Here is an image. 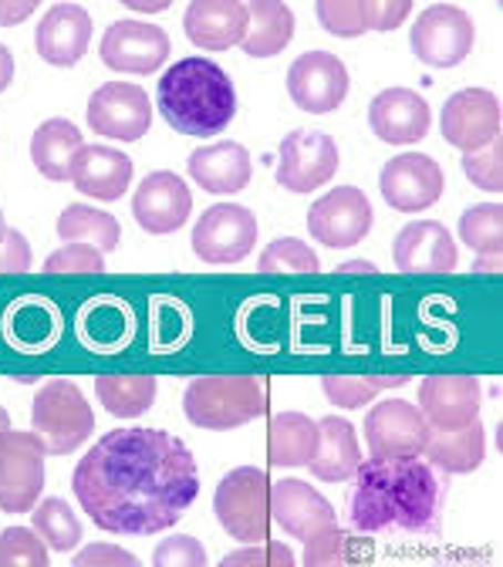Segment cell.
Returning a JSON list of instances; mask_svg holds the SVG:
<instances>
[{
  "mask_svg": "<svg viewBox=\"0 0 503 567\" xmlns=\"http://www.w3.org/2000/svg\"><path fill=\"white\" fill-rule=\"evenodd\" d=\"M358 463H362V446H358V436L351 430L348 419L338 415H325L318 422V450L315 460L308 463L311 473L325 483H345L355 476Z\"/></svg>",
  "mask_w": 503,
  "mask_h": 567,
  "instance_id": "cell-28",
  "label": "cell"
},
{
  "mask_svg": "<svg viewBox=\"0 0 503 567\" xmlns=\"http://www.w3.org/2000/svg\"><path fill=\"white\" fill-rule=\"evenodd\" d=\"M0 425H8V412L4 409H0Z\"/></svg>",
  "mask_w": 503,
  "mask_h": 567,
  "instance_id": "cell-53",
  "label": "cell"
},
{
  "mask_svg": "<svg viewBox=\"0 0 503 567\" xmlns=\"http://www.w3.org/2000/svg\"><path fill=\"white\" fill-rule=\"evenodd\" d=\"M473 38L470 14L453 4H429L409 31L412 54L429 68H456L470 54Z\"/></svg>",
  "mask_w": 503,
  "mask_h": 567,
  "instance_id": "cell-8",
  "label": "cell"
},
{
  "mask_svg": "<svg viewBox=\"0 0 503 567\" xmlns=\"http://www.w3.org/2000/svg\"><path fill=\"white\" fill-rule=\"evenodd\" d=\"M463 173L470 183L483 193H500L503 189V146L500 138L476 153H463Z\"/></svg>",
  "mask_w": 503,
  "mask_h": 567,
  "instance_id": "cell-41",
  "label": "cell"
},
{
  "mask_svg": "<svg viewBox=\"0 0 503 567\" xmlns=\"http://www.w3.org/2000/svg\"><path fill=\"white\" fill-rule=\"evenodd\" d=\"M132 308L119 298H95L79 315V331L92 351H122L132 341Z\"/></svg>",
  "mask_w": 503,
  "mask_h": 567,
  "instance_id": "cell-32",
  "label": "cell"
},
{
  "mask_svg": "<svg viewBox=\"0 0 503 567\" xmlns=\"http://www.w3.org/2000/svg\"><path fill=\"white\" fill-rule=\"evenodd\" d=\"M189 176L199 189L217 193V196H230L247 189L254 163L250 153L240 146V142H217V146H203L189 156Z\"/></svg>",
  "mask_w": 503,
  "mask_h": 567,
  "instance_id": "cell-26",
  "label": "cell"
},
{
  "mask_svg": "<svg viewBox=\"0 0 503 567\" xmlns=\"http://www.w3.org/2000/svg\"><path fill=\"white\" fill-rule=\"evenodd\" d=\"M372 557V544L358 540L355 534L341 530L338 524L318 530L305 540V564L308 567H335V564H366Z\"/></svg>",
  "mask_w": 503,
  "mask_h": 567,
  "instance_id": "cell-36",
  "label": "cell"
},
{
  "mask_svg": "<svg viewBox=\"0 0 503 567\" xmlns=\"http://www.w3.org/2000/svg\"><path fill=\"white\" fill-rule=\"evenodd\" d=\"M270 517L291 537L308 540L335 524V507L305 480H277L270 486Z\"/></svg>",
  "mask_w": 503,
  "mask_h": 567,
  "instance_id": "cell-21",
  "label": "cell"
},
{
  "mask_svg": "<svg viewBox=\"0 0 503 567\" xmlns=\"http://www.w3.org/2000/svg\"><path fill=\"white\" fill-rule=\"evenodd\" d=\"M267 409V392L257 375H199L183 392V412L196 430H237Z\"/></svg>",
  "mask_w": 503,
  "mask_h": 567,
  "instance_id": "cell-4",
  "label": "cell"
},
{
  "mask_svg": "<svg viewBox=\"0 0 503 567\" xmlns=\"http://www.w3.org/2000/svg\"><path fill=\"white\" fill-rule=\"evenodd\" d=\"M71 489L95 527L150 537L193 507L199 470L189 446L163 430H112L82 456Z\"/></svg>",
  "mask_w": 503,
  "mask_h": 567,
  "instance_id": "cell-1",
  "label": "cell"
},
{
  "mask_svg": "<svg viewBox=\"0 0 503 567\" xmlns=\"http://www.w3.org/2000/svg\"><path fill=\"white\" fill-rule=\"evenodd\" d=\"M250 11V24H247V38H244V51L250 58H274L280 54L295 38V14L287 4H277V0H254L247 4Z\"/></svg>",
  "mask_w": 503,
  "mask_h": 567,
  "instance_id": "cell-33",
  "label": "cell"
},
{
  "mask_svg": "<svg viewBox=\"0 0 503 567\" xmlns=\"http://www.w3.org/2000/svg\"><path fill=\"white\" fill-rule=\"evenodd\" d=\"M321 389L338 409H362L376 399V385L358 375H325Z\"/></svg>",
  "mask_w": 503,
  "mask_h": 567,
  "instance_id": "cell-43",
  "label": "cell"
},
{
  "mask_svg": "<svg viewBox=\"0 0 503 567\" xmlns=\"http://www.w3.org/2000/svg\"><path fill=\"white\" fill-rule=\"evenodd\" d=\"M382 196L399 213H419L443 196V169L433 156L406 153L386 163Z\"/></svg>",
  "mask_w": 503,
  "mask_h": 567,
  "instance_id": "cell-19",
  "label": "cell"
},
{
  "mask_svg": "<svg viewBox=\"0 0 503 567\" xmlns=\"http://www.w3.org/2000/svg\"><path fill=\"white\" fill-rule=\"evenodd\" d=\"M348 520L362 534H433L443 520V483L419 456L369 460L355 470Z\"/></svg>",
  "mask_w": 503,
  "mask_h": 567,
  "instance_id": "cell-2",
  "label": "cell"
},
{
  "mask_svg": "<svg viewBox=\"0 0 503 567\" xmlns=\"http://www.w3.org/2000/svg\"><path fill=\"white\" fill-rule=\"evenodd\" d=\"M99 402L119 415V419H135L150 412L156 402V379L153 375H99L95 379Z\"/></svg>",
  "mask_w": 503,
  "mask_h": 567,
  "instance_id": "cell-35",
  "label": "cell"
},
{
  "mask_svg": "<svg viewBox=\"0 0 503 567\" xmlns=\"http://www.w3.org/2000/svg\"><path fill=\"white\" fill-rule=\"evenodd\" d=\"M71 183L89 199H122L132 183V159L119 150L105 146H85L79 159L71 163Z\"/></svg>",
  "mask_w": 503,
  "mask_h": 567,
  "instance_id": "cell-27",
  "label": "cell"
},
{
  "mask_svg": "<svg viewBox=\"0 0 503 567\" xmlns=\"http://www.w3.org/2000/svg\"><path fill=\"white\" fill-rule=\"evenodd\" d=\"M429 122H433V112L412 89H386L369 105V125L389 146H412L425 138Z\"/></svg>",
  "mask_w": 503,
  "mask_h": 567,
  "instance_id": "cell-23",
  "label": "cell"
},
{
  "mask_svg": "<svg viewBox=\"0 0 503 567\" xmlns=\"http://www.w3.org/2000/svg\"><path fill=\"white\" fill-rule=\"evenodd\" d=\"M170 4H166V0H163V4H132V0H129V11H166Z\"/></svg>",
  "mask_w": 503,
  "mask_h": 567,
  "instance_id": "cell-52",
  "label": "cell"
},
{
  "mask_svg": "<svg viewBox=\"0 0 503 567\" xmlns=\"http://www.w3.org/2000/svg\"><path fill=\"white\" fill-rule=\"evenodd\" d=\"M338 173L335 138L318 128H295L280 142L277 183L291 193H315Z\"/></svg>",
  "mask_w": 503,
  "mask_h": 567,
  "instance_id": "cell-11",
  "label": "cell"
},
{
  "mask_svg": "<svg viewBox=\"0 0 503 567\" xmlns=\"http://www.w3.org/2000/svg\"><path fill=\"white\" fill-rule=\"evenodd\" d=\"M173 44L170 34L160 24L146 21H115L102 38V61L115 71H129V75H153L156 68L166 64Z\"/></svg>",
  "mask_w": 503,
  "mask_h": 567,
  "instance_id": "cell-17",
  "label": "cell"
},
{
  "mask_svg": "<svg viewBox=\"0 0 503 567\" xmlns=\"http://www.w3.org/2000/svg\"><path fill=\"white\" fill-rule=\"evenodd\" d=\"M348 68L331 51H308L287 68V95L311 115L335 112L348 99Z\"/></svg>",
  "mask_w": 503,
  "mask_h": 567,
  "instance_id": "cell-12",
  "label": "cell"
},
{
  "mask_svg": "<svg viewBox=\"0 0 503 567\" xmlns=\"http://www.w3.org/2000/svg\"><path fill=\"white\" fill-rule=\"evenodd\" d=\"M31 527L51 550H61V554L75 550L82 544V524L75 511H71V504L61 501V496H51V501H41L34 507Z\"/></svg>",
  "mask_w": 503,
  "mask_h": 567,
  "instance_id": "cell-37",
  "label": "cell"
},
{
  "mask_svg": "<svg viewBox=\"0 0 503 567\" xmlns=\"http://www.w3.org/2000/svg\"><path fill=\"white\" fill-rule=\"evenodd\" d=\"M429 433L433 430H429L419 405L402 399H386L366 415V443L376 460L422 456Z\"/></svg>",
  "mask_w": 503,
  "mask_h": 567,
  "instance_id": "cell-13",
  "label": "cell"
},
{
  "mask_svg": "<svg viewBox=\"0 0 503 567\" xmlns=\"http://www.w3.org/2000/svg\"><path fill=\"white\" fill-rule=\"evenodd\" d=\"M213 514L240 544H260L270 534V476L257 466L230 470L213 493Z\"/></svg>",
  "mask_w": 503,
  "mask_h": 567,
  "instance_id": "cell-6",
  "label": "cell"
},
{
  "mask_svg": "<svg viewBox=\"0 0 503 567\" xmlns=\"http://www.w3.org/2000/svg\"><path fill=\"white\" fill-rule=\"evenodd\" d=\"M206 547L196 537L176 534L166 537L156 550H153V564L156 567H206Z\"/></svg>",
  "mask_w": 503,
  "mask_h": 567,
  "instance_id": "cell-44",
  "label": "cell"
},
{
  "mask_svg": "<svg viewBox=\"0 0 503 567\" xmlns=\"http://www.w3.org/2000/svg\"><path fill=\"white\" fill-rule=\"evenodd\" d=\"M460 240L476 254H500L503 247V206L480 203L460 217Z\"/></svg>",
  "mask_w": 503,
  "mask_h": 567,
  "instance_id": "cell-38",
  "label": "cell"
},
{
  "mask_svg": "<svg viewBox=\"0 0 503 567\" xmlns=\"http://www.w3.org/2000/svg\"><path fill=\"white\" fill-rule=\"evenodd\" d=\"M318 267L321 264H318L315 250L295 237H280V240L267 244L257 260L260 274H318Z\"/></svg>",
  "mask_w": 503,
  "mask_h": 567,
  "instance_id": "cell-39",
  "label": "cell"
},
{
  "mask_svg": "<svg viewBox=\"0 0 503 567\" xmlns=\"http://www.w3.org/2000/svg\"><path fill=\"white\" fill-rule=\"evenodd\" d=\"M160 112L179 135L209 138L237 115V92L227 71L209 58H183L160 79Z\"/></svg>",
  "mask_w": 503,
  "mask_h": 567,
  "instance_id": "cell-3",
  "label": "cell"
},
{
  "mask_svg": "<svg viewBox=\"0 0 503 567\" xmlns=\"http://www.w3.org/2000/svg\"><path fill=\"white\" fill-rule=\"evenodd\" d=\"M483 389L473 375H429L419 385V412L425 415L429 430L453 433L466 422L480 419Z\"/></svg>",
  "mask_w": 503,
  "mask_h": 567,
  "instance_id": "cell-18",
  "label": "cell"
},
{
  "mask_svg": "<svg viewBox=\"0 0 503 567\" xmlns=\"http://www.w3.org/2000/svg\"><path fill=\"white\" fill-rule=\"evenodd\" d=\"M250 11L240 0H193L183 14L186 38L203 51H227L244 44Z\"/></svg>",
  "mask_w": 503,
  "mask_h": 567,
  "instance_id": "cell-22",
  "label": "cell"
},
{
  "mask_svg": "<svg viewBox=\"0 0 503 567\" xmlns=\"http://www.w3.org/2000/svg\"><path fill=\"white\" fill-rule=\"evenodd\" d=\"M75 567H85V564H129V567H138V560L122 550V547H112V544H89L82 554H75V560H71Z\"/></svg>",
  "mask_w": 503,
  "mask_h": 567,
  "instance_id": "cell-47",
  "label": "cell"
},
{
  "mask_svg": "<svg viewBox=\"0 0 503 567\" xmlns=\"http://www.w3.org/2000/svg\"><path fill=\"white\" fill-rule=\"evenodd\" d=\"M85 150L82 142V128L68 118H48L38 125L34 138H31V159L38 166V173L51 183H64L71 179V163L79 159V153Z\"/></svg>",
  "mask_w": 503,
  "mask_h": 567,
  "instance_id": "cell-29",
  "label": "cell"
},
{
  "mask_svg": "<svg viewBox=\"0 0 503 567\" xmlns=\"http://www.w3.org/2000/svg\"><path fill=\"white\" fill-rule=\"evenodd\" d=\"M440 128L450 146L463 153H476L500 138V128H503L500 99L486 89H463L446 99L440 112Z\"/></svg>",
  "mask_w": 503,
  "mask_h": 567,
  "instance_id": "cell-14",
  "label": "cell"
},
{
  "mask_svg": "<svg viewBox=\"0 0 503 567\" xmlns=\"http://www.w3.org/2000/svg\"><path fill=\"white\" fill-rule=\"evenodd\" d=\"M429 456V466H437L443 473H473L486 460V430L483 422L473 419L463 430L453 433H429V443L422 450Z\"/></svg>",
  "mask_w": 503,
  "mask_h": 567,
  "instance_id": "cell-31",
  "label": "cell"
},
{
  "mask_svg": "<svg viewBox=\"0 0 503 567\" xmlns=\"http://www.w3.org/2000/svg\"><path fill=\"white\" fill-rule=\"evenodd\" d=\"M372 203L358 186H338L325 193L318 203L308 209V230L318 244L331 250H348L355 244H362L372 230Z\"/></svg>",
  "mask_w": 503,
  "mask_h": 567,
  "instance_id": "cell-9",
  "label": "cell"
},
{
  "mask_svg": "<svg viewBox=\"0 0 503 567\" xmlns=\"http://www.w3.org/2000/svg\"><path fill=\"white\" fill-rule=\"evenodd\" d=\"M392 257L402 274H450L456 270V240L443 224L419 220L399 230Z\"/></svg>",
  "mask_w": 503,
  "mask_h": 567,
  "instance_id": "cell-25",
  "label": "cell"
},
{
  "mask_svg": "<svg viewBox=\"0 0 503 567\" xmlns=\"http://www.w3.org/2000/svg\"><path fill=\"white\" fill-rule=\"evenodd\" d=\"M31 425L51 456H68L92 436L95 412L75 382L51 379L34 392Z\"/></svg>",
  "mask_w": 503,
  "mask_h": 567,
  "instance_id": "cell-5",
  "label": "cell"
},
{
  "mask_svg": "<svg viewBox=\"0 0 503 567\" xmlns=\"http://www.w3.org/2000/svg\"><path fill=\"white\" fill-rule=\"evenodd\" d=\"M318 450V422L305 412H280L267 430V460L270 466H308Z\"/></svg>",
  "mask_w": 503,
  "mask_h": 567,
  "instance_id": "cell-30",
  "label": "cell"
},
{
  "mask_svg": "<svg viewBox=\"0 0 503 567\" xmlns=\"http://www.w3.org/2000/svg\"><path fill=\"white\" fill-rule=\"evenodd\" d=\"M44 443L38 433L0 425V511L28 514L44 489Z\"/></svg>",
  "mask_w": 503,
  "mask_h": 567,
  "instance_id": "cell-7",
  "label": "cell"
},
{
  "mask_svg": "<svg viewBox=\"0 0 503 567\" xmlns=\"http://www.w3.org/2000/svg\"><path fill=\"white\" fill-rule=\"evenodd\" d=\"M257 244V217L240 203L209 206L193 227V250L206 264H237Z\"/></svg>",
  "mask_w": 503,
  "mask_h": 567,
  "instance_id": "cell-10",
  "label": "cell"
},
{
  "mask_svg": "<svg viewBox=\"0 0 503 567\" xmlns=\"http://www.w3.org/2000/svg\"><path fill=\"white\" fill-rule=\"evenodd\" d=\"M34 0H28V4H0V24H18L28 14H34Z\"/></svg>",
  "mask_w": 503,
  "mask_h": 567,
  "instance_id": "cell-48",
  "label": "cell"
},
{
  "mask_svg": "<svg viewBox=\"0 0 503 567\" xmlns=\"http://www.w3.org/2000/svg\"><path fill=\"white\" fill-rule=\"evenodd\" d=\"M150 122H153V105L138 85L109 82L89 99V128L105 138L135 142L150 132Z\"/></svg>",
  "mask_w": 503,
  "mask_h": 567,
  "instance_id": "cell-15",
  "label": "cell"
},
{
  "mask_svg": "<svg viewBox=\"0 0 503 567\" xmlns=\"http://www.w3.org/2000/svg\"><path fill=\"white\" fill-rule=\"evenodd\" d=\"M58 237L68 244H92L99 250H115L122 230H119V220L112 217V213L75 203L58 217Z\"/></svg>",
  "mask_w": 503,
  "mask_h": 567,
  "instance_id": "cell-34",
  "label": "cell"
},
{
  "mask_svg": "<svg viewBox=\"0 0 503 567\" xmlns=\"http://www.w3.org/2000/svg\"><path fill=\"white\" fill-rule=\"evenodd\" d=\"M473 270H476V274H483V270H500V254H496L493 260H476Z\"/></svg>",
  "mask_w": 503,
  "mask_h": 567,
  "instance_id": "cell-51",
  "label": "cell"
},
{
  "mask_svg": "<svg viewBox=\"0 0 503 567\" xmlns=\"http://www.w3.org/2000/svg\"><path fill=\"white\" fill-rule=\"evenodd\" d=\"M92 41V14L82 4H54L34 34L38 54L54 68L79 64Z\"/></svg>",
  "mask_w": 503,
  "mask_h": 567,
  "instance_id": "cell-24",
  "label": "cell"
},
{
  "mask_svg": "<svg viewBox=\"0 0 503 567\" xmlns=\"http://www.w3.org/2000/svg\"><path fill=\"white\" fill-rule=\"evenodd\" d=\"M193 213V196L183 176L160 169L138 183L132 199V217L146 234H176Z\"/></svg>",
  "mask_w": 503,
  "mask_h": 567,
  "instance_id": "cell-16",
  "label": "cell"
},
{
  "mask_svg": "<svg viewBox=\"0 0 503 567\" xmlns=\"http://www.w3.org/2000/svg\"><path fill=\"white\" fill-rule=\"evenodd\" d=\"M338 274H376V267L372 264H341Z\"/></svg>",
  "mask_w": 503,
  "mask_h": 567,
  "instance_id": "cell-50",
  "label": "cell"
},
{
  "mask_svg": "<svg viewBox=\"0 0 503 567\" xmlns=\"http://www.w3.org/2000/svg\"><path fill=\"white\" fill-rule=\"evenodd\" d=\"M48 544L28 527H8L0 534V567H44Z\"/></svg>",
  "mask_w": 503,
  "mask_h": 567,
  "instance_id": "cell-40",
  "label": "cell"
},
{
  "mask_svg": "<svg viewBox=\"0 0 503 567\" xmlns=\"http://www.w3.org/2000/svg\"><path fill=\"white\" fill-rule=\"evenodd\" d=\"M369 382L376 389H399V385H406V375H372Z\"/></svg>",
  "mask_w": 503,
  "mask_h": 567,
  "instance_id": "cell-49",
  "label": "cell"
},
{
  "mask_svg": "<svg viewBox=\"0 0 503 567\" xmlns=\"http://www.w3.org/2000/svg\"><path fill=\"white\" fill-rule=\"evenodd\" d=\"M105 257L92 244H68L44 260V274H102Z\"/></svg>",
  "mask_w": 503,
  "mask_h": 567,
  "instance_id": "cell-42",
  "label": "cell"
},
{
  "mask_svg": "<svg viewBox=\"0 0 503 567\" xmlns=\"http://www.w3.org/2000/svg\"><path fill=\"white\" fill-rule=\"evenodd\" d=\"M31 270V244L21 230L0 224V274H24Z\"/></svg>",
  "mask_w": 503,
  "mask_h": 567,
  "instance_id": "cell-46",
  "label": "cell"
},
{
  "mask_svg": "<svg viewBox=\"0 0 503 567\" xmlns=\"http://www.w3.org/2000/svg\"><path fill=\"white\" fill-rule=\"evenodd\" d=\"M412 0H321L315 8L318 24L335 38H358L366 31H396Z\"/></svg>",
  "mask_w": 503,
  "mask_h": 567,
  "instance_id": "cell-20",
  "label": "cell"
},
{
  "mask_svg": "<svg viewBox=\"0 0 503 567\" xmlns=\"http://www.w3.org/2000/svg\"><path fill=\"white\" fill-rule=\"evenodd\" d=\"M298 557L287 544H270V547H250L224 557V567H295Z\"/></svg>",
  "mask_w": 503,
  "mask_h": 567,
  "instance_id": "cell-45",
  "label": "cell"
}]
</instances>
